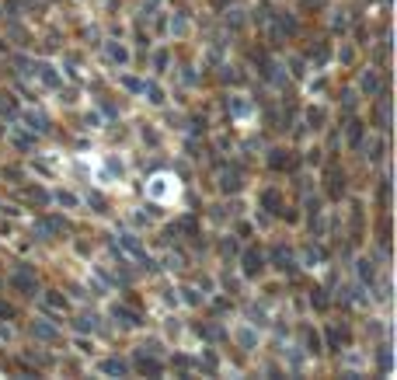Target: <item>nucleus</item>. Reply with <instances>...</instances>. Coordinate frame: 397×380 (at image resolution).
Masks as SVG:
<instances>
[{"label": "nucleus", "mask_w": 397, "mask_h": 380, "mask_svg": "<svg viewBox=\"0 0 397 380\" xmlns=\"http://www.w3.org/2000/svg\"><path fill=\"white\" fill-rule=\"evenodd\" d=\"M35 140H39V136H35V133H28L25 126H21V129H18V126H14V129H8V143H11L18 154H35Z\"/></svg>", "instance_id": "25"}, {"label": "nucleus", "mask_w": 397, "mask_h": 380, "mask_svg": "<svg viewBox=\"0 0 397 380\" xmlns=\"http://www.w3.org/2000/svg\"><path fill=\"white\" fill-rule=\"evenodd\" d=\"M251 108H255V101H251L248 94H241V91L226 94V112H230L234 119H244V116H251Z\"/></svg>", "instance_id": "27"}, {"label": "nucleus", "mask_w": 397, "mask_h": 380, "mask_svg": "<svg viewBox=\"0 0 397 380\" xmlns=\"http://www.w3.org/2000/svg\"><path fill=\"white\" fill-rule=\"evenodd\" d=\"M101 126H105L101 112H84V119H81V129H101Z\"/></svg>", "instance_id": "52"}, {"label": "nucleus", "mask_w": 397, "mask_h": 380, "mask_svg": "<svg viewBox=\"0 0 397 380\" xmlns=\"http://www.w3.org/2000/svg\"><path fill=\"white\" fill-rule=\"evenodd\" d=\"M81 206H87L94 216H105V213H108V196H105L101 189H87V196L81 199Z\"/></svg>", "instance_id": "31"}, {"label": "nucleus", "mask_w": 397, "mask_h": 380, "mask_svg": "<svg viewBox=\"0 0 397 380\" xmlns=\"http://www.w3.org/2000/svg\"><path fill=\"white\" fill-rule=\"evenodd\" d=\"M167 32H171V39H178V42L192 35V21L185 18V11H178V14H175L171 21H167Z\"/></svg>", "instance_id": "32"}, {"label": "nucleus", "mask_w": 397, "mask_h": 380, "mask_svg": "<svg viewBox=\"0 0 397 380\" xmlns=\"http://www.w3.org/2000/svg\"><path fill=\"white\" fill-rule=\"evenodd\" d=\"M140 98H143L150 108H164V105H167V91H164V84L153 81V77H150V81L143 77V91H140Z\"/></svg>", "instance_id": "23"}, {"label": "nucleus", "mask_w": 397, "mask_h": 380, "mask_svg": "<svg viewBox=\"0 0 397 380\" xmlns=\"http://www.w3.org/2000/svg\"><path fill=\"white\" fill-rule=\"evenodd\" d=\"M290 77H293V81H303V77H307V60H303V56H290Z\"/></svg>", "instance_id": "45"}, {"label": "nucleus", "mask_w": 397, "mask_h": 380, "mask_svg": "<svg viewBox=\"0 0 397 380\" xmlns=\"http://www.w3.org/2000/svg\"><path fill=\"white\" fill-rule=\"evenodd\" d=\"M28 74H32V81H39V84H42V87H49V91H56V87L63 84V70L56 67L52 60H32Z\"/></svg>", "instance_id": "8"}, {"label": "nucleus", "mask_w": 397, "mask_h": 380, "mask_svg": "<svg viewBox=\"0 0 397 380\" xmlns=\"http://www.w3.org/2000/svg\"><path fill=\"white\" fill-rule=\"evenodd\" d=\"M363 157H366V165H387V150H390V140L383 133H366L363 140Z\"/></svg>", "instance_id": "10"}, {"label": "nucleus", "mask_w": 397, "mask_h": 380, "mask_svg": "<svg viewBox=\"0 0 397 380\" xmlns=\"http://www.w3.org/2000/svg\"><path fill=\"white\" fill-rule=\"evenodd\" d=\"M74 349H77V352H81V356H94V349H98V342H94V339H87V335H81V332H77V335H74Z\"/></svg>", "instance_id": "43"}, {"label": "nucleus", "mask_w": 397, "mask_h": 380, "mask_svg": "<svg viewBox=\"0 0 397 380\" xmlns=\"http://www.w3.org/2000/svg\"><path fill=\"white\" fill-rule=\"evenodd\" d=\"M39 241H52V237H63L67 234V216L63 213H45V216H39Z\"/></svg>", "instance_id": "13"}, {"label": "nucleus", "mask_w": 397, "mask_h": 380, "mask_svg": "<svg viewBox=\"0 0 397 380\" xmlns=\"http://www.w3.org/2000/svg\"><path fill=\"white\" fill-rule=\"evenodd\" d=\"M129 366H133L136 377H164V370H167V363H164L157 352H140V349L133 352Z\"/></svg>", "instance_id": "9"}, {"label": "nucleus", "mask_w": 397, "mask_h": 380, "mask_svg": "<svg viewBox=\"0 0 397 380\" xmlns=\"http://www.w3.org/2000/svg\"><path fill=\"white\" fill-rule=\"evenodd\" d=\"M342 133H345V147H349L352 154H359V147H363V140H366L369 126H366L359 116H349V119H345V126H342Z\"/></svg>", "instance_id": "17"}, {"label": "nucleus", "mask_w": 397, "mask_h": 380, "mask_svg": "<svg viewBox=\"0 0 397 380\" xmlns=\"http://www.w3.org/2000/svg\"><path fill=\"white\" fill-rule=\"evenodd\" d=\"M328 60H331V42H317L314 49H307V63H310V70H324Z\"/></svg>", "instance_id": "30"}, {"label": "nucleus", "mask_w": 397, "mask_h": 380, "mask_svg": "<svg viewBox=\"0 0 397 380\" xmlns=\"http://www.w3.org/2000/svg\"><path fill=\"white\" fill-rule=\"evenodd\" d=\"M94 370H98V377H133V366L122 356H101L94 363Z\"/></svg>", "instance_id": "15"}, {"label": "nucleus", "mask_w": 397, "mask_h": 380, "mask_svg": "<svg viewBox=\"0 0 397 380\" xmlns=\"http://www.w3.org/2000/svg\"><path fill=\"white\" fill-rule=\"evenodd\" d=\"M300 335H303V352L314 356V359H321V356H324V335H321V328H310V324H303Z\"/></svg>", "instance_id": "24"}, {"label": "nucleus", "mask_w": 397, "mask_h": 380, "mask_svg": "<svg viewBox=\"0 0 397 380\" xmlns=\"http://www.w3.org/2000/svg\"><path fill=\"white\" fill-rule=\"evenodd\" d=\"M265 168L272 171V175H286V171H297L300 168V154L286 143H275V147H268L265 150Z\"/></svg>", "instance_id": "3"}, {"label": "nucleus", "mask_w": 397, "mask_h": 380, "mask_svg": "<svg viewBox=\"0 0 397 380\" xmlns=\"http://www.w3.org/2000/svg\"><path fill=\"white\" fill-rule=\"evenodd\" d=\"M307 304H310V310H317V314H328L334 304H331V293L321 286V283H314L310 290H307Z\"/></svg>", "instance_id": "28"}, {"label": "nucleus", "mask_w": 397, "mask_h": 380, "mask_svg": "<svg viewBox=\"0 0 397 380\" xmlns=\"http://www.w3.org/2000/svg\"><path fill=\"white\" fill-rule=\"evenodd\" d=\"M171 370H175L178 377H192V370H195V359H192L189 352H175V356H171Z\"/></svg>", "instance_id": "38"}, {"label": "nucleus", "mask_w": 397, "mask_h": 380, "mask_svg": "<svg viewBox=\"0 0 397 380\" xmlns=\"http://www.w3.org/2000/svg\"><path fill=\"white\" fill-rule=\"evenodd\" d=\"M140 140H143L150 150H157V147H160V133L153 129V123H143V126H140Z\"/></svg>", "instance_id": "41"}, {"label": "nucleus", "mask_w": 397, "mask_h": 380, "mask_svg": "<svg viewBox=\"0 0 397 380\" xmlns=\"http://www.w3.org/2000/svg\"><path fill=\"white\" fill-rule=\"evenodd\" d=\"M376 199H380V209H390V175L380 178V185H376Z\"/></svg>", "instance_id": "44"}, {"label": "nucleus", "mask_w": 397, "mask_h": 380, "mask_svg": "<svg viewBox=\"0 0 397 380\" xmlns=\"http://www.w3.org/2000/svg\"><path fill=\"white\" fill-rule=\"evenodd\" d=\"M42 314H67L70 310V300L63 290H42Z\"/></svg>", "instance_id": "20"}, {"label": "nucleus", "mask_w": 397, "mask_h": 380, "mask_svg": "<svg viewBox=\"0 0 397 380\" xmlns=\"http://www.w3.org/2000/svg\"><path fill=\"white\" fill-rule=\"evenodd\" d=\"M300 126H303L307 133H314V136L324 133V129H328V105H321V101H317V105H307Z\"/></svg>", "instance_id": "14"}, {"label": "nucleus", "mask_w": 397, "mask_h": 380, "mask_svg": "<svg viewBox=\"0 0 397 380\" xmlns=\"http://www.w3.org/2000/svg\"><path fill=\"white\" fill-rule=\"evenodd\" d=\"M4 178H11L14 185H21V182H25V168H18V165L8 168V165H4Z\"/></svg>", "instance_id": "55"}, {"label": "nucleus", "mask_w": 397, "mask_h": 380, "mask_svg": "<svg viewBox=\"0 0 397 380\" xmlns=\"http://www.w3.org/2000/svg\"><path fill=\"white\" fill-rule=\"evenodd\" d=\"M21 185H25V182H21ZM25 199H28L32 206L39 202L42 209H49V206H52V199H49V189H42V185H25Z\"/></svg>", "instance_id": "37"}, {"label": "nucleus", "mask_w": 397, "mask_h": 380, "mask_svg": "<svg viewBox=\"0 0 397 380\" xmlns=\"http://www.w3.org/2000/svg\"><path fill=\"white\" fill-rule=\"evenodd\" d=\"M219 70H223V74H219V77H223V84H241V81H244L241 67H219Z\"/></svg>", "instance_id": "51"}, {"label": "nucleus", "mask_w": 397, "mask_h": 380, "mask_svg": "<svg viewBox=\"0 0 397 380\" xmlns=\"http://www.w3.org/2000/svg\"><path fill=\"white\" fill-rule=\"evenodd\" d=\"M49 199H52L56 206H63V209H81V196L70 192V189H52Z\"/></svg>", "instance_id": "33"}, {"label": "nucleus", "mask_w": 397, "mask_h": 380, "mask_svg": "<svg viewBox=\"0 0 397 380\" xmlns=\"http://www.w3.org/2000/svg\"><path fill=\"white\" fill-rule=\"evenodd\" d=\"M356 276H359V286H366L369 293L376 290V262H373V255H359L356 262Z\"/></svg>", "instance_id": "19"}, {"label": "nucleus", "mask_w": 397, "mask_h": 380, "mask_svg": "<svg viewBox=\"0 0 397 380\" xmlns=\"http://www.w3.org/2000/svg\"><path fill=\"white\" fill-rule=\"evenodd\" d=\"M108 317L119 324V328H143L147 324V317H143V310L140 307H133V300H116V304H108Z\"/></svg>", "instance_id": "7"}, {"label": "nucleus", "mask_w": 397, "mask_h": 380, "mask_svg": "<svg viewBox=\"0 0 397 380\" xmlns=\"http://www.w3.org/2000/svg\"><path fill=\"white\" fill-rule=\"evenodd\" d=\"M119 248H122V251H126L129 258H136L140 251H147V248H143V241H140V234H133V231H126V234H122Z\"/></svg>", "instance_id": "39"}, {"label": "nucleus", "mask_w": 397, "mask_h": 380, "mask_svg": "<svg viewBox=\"0 0 397 380\" xmlns=\"http://www.w3.org/2000/svg\"><path fill=\"white\" fill-rule=\"evenodd\" d=\"M178 293H182V300H185L189 307H202V300H206V297H199L195 286H178Z\"/></svg>", "instance_id": "46"}, {"label": "nucleus", "mask_w": 397, "mask_h": 380, "mask_svg": "<svg viewBox=\"0 0 397 380\" xmlns=\"http://www.w3.org/2000/svg\"><path fill=\"white\" fill-rule=\"evenodd\" d=\"M219 366H223V359H219V352H216L213 346H206V349H202V356L195 359V370H202L206 377H216V373H219Z\"/></svg>", "instance_id": "29"}, {"label": "nucleus", "mask_w": 397, "mask_h": 380, "mask_svg": "<svg viewBox=\"0 0 397 380\" xmlns=\"http://www.w3.org/2000/svg\"><path fill=\"white\" fill-rule=\"evenodd\" d=\"M237 251H241V248H237V234H234V231H230V234H223V241H219V255H223V258H230V255L237 258Z\"/></svg>", "instance_id": "42"}, {"label": "nucleus", "mask_w": 397, "mask_h": 380, "mask_svg": "<svg viewBox=\"0 0 397 380\" xmlns=\"http://www.w3.org/2000/svg\"><path fill=\"white\" fill-rule=\"evenodd\" d=\"M0 136H4V129H0Z\"/></svg>", "instance_id": "56"}, {"label": "nucleus", "mask_w": 397, "mask_h": 380, "mask_svg": "<svg viewBox=\"0 0 397 380\" xmlns=\"http://www.w3.org/2000/svg\"><path fill=\"white\" fill-rule=\"evenodd\" d=\"M230 339H234V342H237V349H244V352L258 349V324L244 321L241 328H234V332H230Z\"/></svg>", "instance_id": "22"}, {"label": "nucleus", "mask_w": 397, "mask_h": 380, "mask_svg": "<svg viewBox=\"0 0 397 380\" xmlns=\"http://www.w3.org/2000/svg\"><path fill=\"white\" fill-rule=\"evenodd\" d=\"M376 363H380V373H390L394 359H390V346H387V342H383V346H376Z\"/></svg>", "instance_id": "47"}, {"label": "nucleus", "mask_w": 397, "mask_h": 380, "mask_svg": "<svg viewBox=\"0 0 397 380\" xmlns=\"http://www.w3.org/2000/svg\"><path fill=\"white\" fill-rule=\"evenodd\" d=\"M105 328V317L98 314V310H81L77 314V321H74V332H81V335H94V332H101Z\"/></svg>", "instance_id": "26"}, {"label": "nucleus", "mask_w": 397, "mask_h": 380, "mask_svg": "<svg viewBox=\"0 0 397 380\" xmlns=\"http://www.w3.org/2000/svg\"><path fill=\"white\" fill-rule=\"evenodd\" d=\"M105 56H108L111 63H116V67L122 70V67H129V63H133V49H129L126 42H116V39H108V42H105Z\"/></svg>", "instance_id": "21"}, {"label": "nucleus", "mask_w": 397, "mask_h": 380, "mask_svg": "<svg viewBox=\"0 0 397 380\" xmlns=\"http://www.w3.org/2000/svg\"><path fill=\"white\" fill-rule=\"evenodd\" d=\"M331 32H334V35H345V32H349V18H345V11H334V18H331Z\"/></svg>", "instance_id": "50"}, {"label": "nucleus", "mask_w": 397, "mask_h": 380, "mask_svg": "<svg viewBox=\"0 0 397 380\" xmlns=\"http://www.w3.org/2000/svg\"><path fill=\"white\" fill-rule=\"evenodd\" d=\"M265 258H268V268H272L275 276H282V279H297V276H300V255H297L293 248L272 244V248L265 251Z\"/></svg>", "instance_id": "1"}, {"label": "nucleus", "mask_w": 397, "mask_h": 380, "mask_svg": "<svg viewBox=\"0 0 397 380\" xmlns=\"http://www.w3.org/2000/svg\"><path fill=\"white\" fill-rule=\"evenodd\" d=\"M282 202H286V192H282L279 185H261V189H258V209H261V213L275 216Z\"/></svg>", "instance_id": "18"}, {"label": "nucleus", "mask_w": 397, "mask_h": 380, "mask_svg": "<svg viewBox=\"0 0 397 380\" xmlns=\"http://www.w3.org/2000/svg\"><path fill=\"white\" fill-rule=\"evenodd\" d=\"M18 119H21L25 129L35 133V136H45V133L52 129V119L42 112V108H25V112H18Z\"/></svg>", "instance_id": "16"}, {"label": "nucleus", "mask_w": 397, "mask_h": 380, "mask_svg": "<svg viewBox=\"0 0 397 380\" xmlns=\"http://www.w3.org/2000/svg\"><path fill=\"white\" fill-rule=\"evenodd\" d=\"M338 105H342V119L356 116V112H359V91H356V87H345L342 98H338Z\"/></svg>", "instance_id": "34"}, {"label": "nucleus", "mask_w": 397, "mask_h": 380, "mask_svg": "<svg viewBox=\"0 0 397 380\" xmlns=\"http://www.w3.org/2000/svg\"><path fill=\"white\" fill-rule=\"evenodd\" d=\"M387 81H390V77H387V70H383V77H380V70H376V67H366V70L359 74L356 91H359L363 98H369V101H373V98L383 91V84H387Z\"/></svg>", "instance_id": "11"}, {"label": "nucleus", "mask_w": 397, "mask_h": 380, "mask_svg": "<svg viewBox=\"0 0 397 380\" xmlns=\"http://www.w3.org/2000/svg\"><path fill=\"white\" fill-rule=\"evenodd\" d=\"M4 286H11L18 297H35L39 293V273L28 262H21L18 268H11V273L4 276Z\"/></svg>", "instance_id": "5"}, {"label": "nucleus", "mask_w": 397, "mask_h": 380, "mask_svg": "<svg viewBox=\"0 0 397 380\" xmlns=\"http://www.w3.org/2000/svg\"><path fill=\"white\" fill-rule=\"evenodd\" d=\"M307 91H310V94H314V91H317V94H328V77H324V70H317V81H310Z\"/></svg>", "instance_id": "53"}, {"label": "nucleus", "mask_w": 397, "mask_h": 380, "mask_svg": "<svg viewBox=\"0 0 397 380\" xmlns=\"http://www.w3.org/2000/svg\"><path fill=\"white\" fill-rule=\"evenodd\" d=\"M356 60H359V52H356L352 45H342V49H338V63H342V67H356Z\"/></svg>", "instance_id": "48"}, {"label": "nucleus", "mask_w": 397, "mask_h": 380, "mask_svg": "<svg viewBox=\"0 0 397 380\" xmlns=\"http://www.w3.org/2000/svg\"><path fill=\"white\" fill-rule=\"evenodd\" d=\"M234 234H237V241H251V237H255V224H248V220H241V224L234 227Z\"/></svg>", "instance_id": "54"}, {"label": "nucleus", "mask_w": 397, "mask_h": 380, "mask_svg": "<svg viewBox=\"0 0 397 380\" xmlns=\"http://www.w3.org/2000/svg\"><path fill=\"white\" fill-rule=\"evenodd\" d=\"M321 335H324V352H345V349H352V328L345 321H328L324 328H321Z\"/></svg>", "instance_id": "6"}, {"label": "nucleus", "mask_w": 397, "mask_h": 380, "mask_svg": "<svg viewBox=\"0 0 397 380\" xmlns=\"http://www.w3.org/2000/svg\"><path fill=\"white\" fill-rule=\"evenodd\" d=\"M150 60H153V70H157V74H164V70H167V63H171V49H167V45L153 49V52H150Z\"/></svg>", "instance_id": "40"}, {"label": "nucleus", "mask_w": 397, "mask_h": 380, "mask_svg": "<svg viewBox=\"0 0 397 380\" xmlns=\"http://www.w3.org/2000/svg\"><path fill=\"white\" fill-rule=\"evenodd\" d=\"M28 335L35 339V342H42V346H60V328H56L52 321H45V317H32V324H28Z\"/></svg>", "instance_id": "12"}, {"label": "nucleus", "mask_w": 397, "mask_h": 380, "mask_svg": "<svg viewBox=\"0 0 397 380\" xmlns=\"http://www.w3.org/2000/svg\"><path fill=\"white\" fill-rule=\"evenodd\" d=\"M321 154H324V147H321V143H314V147L303 154V160H307L310 168H321V165H324V157H321Z\"/></svg>", "instance_id": "49"}, {"label": "nucleus", "mask_w": 397, "mask_h": 380, "mask_svg": "<svg viewBox=\"0 0 397 380\" xmlns=\"http://www.w3.org/2000/svg\"><path fill=\"white\" fill-rule=\"evenodd\" d=\"M237 262H241V276L248 283H258L268 276V258H265V248L261 244H248L237 251Z\"/></svg>", "instance_id": "2"}, {"label": "nucleus", "mask_w": 397, "mask_h": 380, "mask_svg": "<svg viewBox=\"0 0 397 380\" xmlns=\"http://www.w3.org/2000/svg\"><path fill=\"white\" fill-rule=\"evenodd\" d=\"M119 87H122L126 94L140 98V91H143V77H136V74H129V70L122 67V70H119Z\"/></svg>", "instance_id": "35"}, {"label": "nucleus", "mask_w": 397, "mask_h": 380, "mask_svg": "<svg viewBox=\"0 0 397 380\" xmlns=\"http://www.w3.org/2000/svg\"><path fill=\"white\" fill-rule=\"evenodd\" d=\"M18 112H21L18 94H14V91H0V116H4V119H14Z\"/></svg>", "instance_id": "36"}, {"label": "nucleus", "mask_w": 397, "mask_h": 380, "mask_svg": "<svg viewBox=\"0 0 397 380\" xmlns=\"http://www.w3.org/2000/svg\"><path fill=\"white\" fill-rule=\"evenodd\" d=\"M345 192H349V175H345V168L338 165L334 157H328V165H324V196H328L331 202H342Z\"/></svg>", "instance_id": "4"}]
</instances>
